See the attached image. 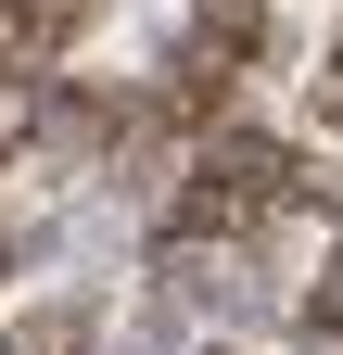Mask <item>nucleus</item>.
Returning a JSON list of instances; mask_svg holds the SVG:
<instances>
[{
	"label": "nucleus",
	"mask_w": 343,
	"mask_h": 355,
	"mask_svg": "<svg viewBox=\"0 0 343 355\" xmlns=\"http://www.w3.org/2000/svg\"><path fill=\"white\" fill-rule=\"evenodd\" d=\"M191 38H203V51H229V64L254 76V64L280 51V0H191Z\"/></svg>",
	"instance_id": "f257e3e1"
},
{
	"label": "nucleus",
	"mask_w": 343,
	"mask_h": 355,
	"mask_svg": "<svg viewBox=\"0 0 343 355\" xmlns=\"http://www.w3.org/2000/svg\"><path fill=\"white\" fill-rule=\"evenodd\" d=\"M306 102H318V127H343V76H318V89H306Z\"/></svg>",
	"instance_id": "f03ea898"
},
{
	"label": "nucleus",
	"mask_w": 343,
	"mask_h": 355,
	"mask_svg": "<svg viewBox=\"0 0 343 355\" xmlns=\"http://www.w3.org/2000/svg\"><path fill=\"white\" fill-rule=\"evenodd\" d=\"M13 266H26V241H13V229H0V279H13Z\"/></svg>",
	"instance_id": "7ed1b4c3"
}]
</instances>
